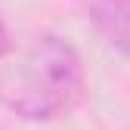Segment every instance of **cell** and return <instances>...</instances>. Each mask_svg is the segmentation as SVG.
I'll list each match as a JSON object with an SVG mask.
<instances>
[{
	"label": "cell",
	"instance_id": "obj_1",
	"mask_svg": "<svg viewBox=\"0 0 130 130\" xmlns=\"http://www.w3.org/2000/svg\"><path fill=\"white\" fill-rule=\"evenodd\" d=\"M84 87L87 77L77 50L56 34H43L0 68V102L25 121L68 115L80 102Z\"/></svg>",
	"mask_w": 130,
	"mask_h": 130
},
{
	"label": "cell",
	"instance_id": "obj_2",
	"mask_svg": "<svg viewBox=\"0 0 130 130\" xmlns=\"http://www.w3.org/2000/svg\"><path fill=\"white\" fill-rule=\"evenodd\" d=\"M93 19L108 43L130 56V0H96Z\"/></svg>",
	"mask_w": 130,
	"mask_h": 130
},
{
	"label": "cell",
	"instance_id": "obj_3",
	"mask_svg": "<svg viewBox=\"0 0 130 130\" xmlns=\"http://www.w3.org/2000/svg\"><path fill=\"white\" fill-rule=\"evenodd\" d=\"M3 56H9V31H6L3 22H0V59Z\"/></svg>",
	"mask_w": 130,
	"mask_h": 130
}]
</instances>
